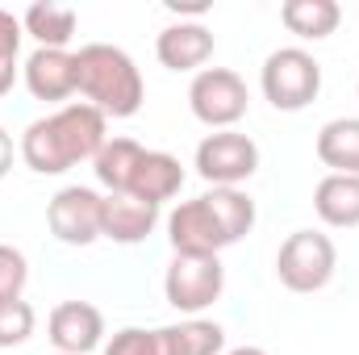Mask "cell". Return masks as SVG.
Listing matches in <instances>:
<instances>
[{
    "label": "cell",
    "instance_id": "cell-8",
    "mask_svg": "<svg viewBox=\"0 0 359 355\" xmlns=\"http://www.w3.org/2000/svg\"><path fill=\"white\" fill-rule=\"evenodd\" d=\"M226 293V267L222 260H188L176 255L163 272V297L184 318H201L217 297Z\"/></svg>",
    "mask_w": 359,
    "mask_h": 355
},
{
    "label": "cell",
    "instance_id": "cell-24",
    "mask_svg": "<svg viewBox=\"0 0 359 355\" xmlns=\"http://www.w3.org/2000/svg\"><path fill=\"white\" fill-rule=\"evenodd\" d=\"M29 284V260L13 243H0V301H17Z\"/></svg>",
    "mask_w": 359,
    "mask_h": 355
},
{
    "label": "cell",
    "instance_id": "cell-19",
    "mask_svg": "<svg viewBox=\"0 0 359 355\" xmlns=\"http://www.w3.org/2000/svg\"><path fill=\"white\" fill-rule=\"evenodd\" d=\"M142 155H147L142 142H134V138H109L100 147V155L92 159V176H96V184L104 192H130Z\"/></svg>",
    "mask_w": 359,
    "mask_h": 355
},
{
    "label": "cell",
    "instance_id": "cell-26",
    "mask_svg": "<svg viewBox=\"0 0 359 355\" xmlns=\"http://www.w3.org/2000/svg\"><path fill=\"white\" fill-rule=\"evenodd\" d=\"M13 155H17V147H13V134L0 126V180L13 172Z\"/></svg>",
    "mask_w": 359,
    "mask_h": 355
},
{
    "label": "cell",
    "instance_id": "cell-6",
    "mask_svg": "<svg viewBox=\"0 0 359 355\" xmlns=\"http://www.w3.org/2000/svg\"><path fill=\"white\" fill-rule=\"evenodd\" d=\"M192 168L213 188H243L259 172V142L243 130H213L196 142Z\"/></svg>",
    "mask_w": 359,
    "mask_h": 355
},
{
    "label": "cell",
    "instance_id": "cell-16",
    "mask_svg": "<svg viewBox=\"0 0 359 355\" xmlns=\"http://www.w3.org/2000/svg\"><path fill=\"white\" fill-rule=\"evenodd\" d=\"M76 25H80L76 8L50 4V0H38L21 13V29H25V38L38 42V51H67L76 38Z\"/></svg>",
    "mask_w": 359,
    "mask_h": 355
},
{
    "label": "cell",
    "instance_id": "cell-18",
    "mask_svg": "<svg viewBox=\"0 0 359 355\" xmlns=\"http://www.w3.org/2000/svg\"><path fill=\"white\" fill-rule=\"evenodd\" d=\"M280 21L301 42H322V38H330L339 29L343 8H339V0H284L280 4Z\"/></svg>",
    "mask_w": 359,
    "mask_h": 355
},
{
    "label": "cell",
    "instance_id": "cell-20",
    "mask_svg": "<svg viewBox=\"0 0 359 355\" xmlns=\"http://www.w3.org/2000/svg\"><path fill=\"white\" fill-rule=\"evenodd\" d=\"M168 355H222L226 351V330L209 318H184L176 326H163Z\"/></svg>",
    "mask_w": 359,
    "mask_h": 355
},
{
    "label": "cell",
    "instance_id": "cell-15",
    "mask_svg": "<svg viewBox=\"0 0 359 355\" xmlns=\"http://www.w3.org/2000/svg\"><path fill=\"white\" fill-rule=\"evenodd\" d=\"M313 213L330 230H355L359 226V176H326L313 188Z\"/></svg>",
    "mask_w": 359,
    "mask_h": 355
},
{
    "label": "cell",
    "instance_id": "cell-1",
    "mask_svg": "<svg viewBox=\"0 0 359 355\" xmlns=\"http://www.w3.org/2000/svg\"><path fill=\"white\" fill-rule=\"evenodd\" d=\"M255 230V201L243 188H209L168 213V243L188 260H222Z\"/></svg>",
    "mask_w": 359,
    "mask_h": 355
},
{
    "label": "cell",
    "instance_id": "cell-9",
    "mask_svg": "<svg viewBox=\"0 0 359 355\" xmlns=\"http://www.w3.org/2000/svg\"><path fill=\"white\" fill-rule=\"evenodd\" d=\"M100 192L88 184H67L46 205V226L63 247H92L100 239Z\"/></svg>",
    "mask_w": 359,
    "mask_h": 355
},
{
    "label": "cell",
    "instance_id": "cell-25",
    "mask_svg": "<svg viewBox=\"0 0 359 355\" xmlns=\"http://www.w3.org/2000/svg\"><path fill=\"white\" fill-rule=\"evenodd\" d=\"M168 13H176L180 21H184V17L201 21V17L209 13V0H168Z\"/></svg>",
    "mask_w": 359,
    "mask_h": 355
},
{
    "label": "cell",
    "instance_id": "cell-2",
    "mask_svg": "<svg viewBox=\"0 0 359 355\" xmlns=\"http://www.w3.org/2000/svg\"><path fill=\"white\" fill-rule=\"evenodd\" d=\"M104 142H109V117L84 100H72V105L29 121L17 142V155L38 176H63L80 163H92Z\"/></svg>",
    "mask_w": 359,
    "mask_h": 355
},
{
    "label": "cell",
    "instance_id": "cell-5",
    "mask_svg": "<svg viewBox=\"0 0 359 355\" xmlns=\"http://www.w3.org/2000/svg\"><path fill=\"white\" fill-rule=\"evenodd\" d=\"M339 272V247L322 230H292L276 251V276L288 293H322Z\"/></svg>",
    "mask_w": 359,
    "mask_h": 355
},
{
    "label": "cell",
    "instance_id": "cell-17",
    "mask_svg": "<svg viewBox=\"0 0 359 355\" xmlns=\"http://www.w3.org/2000/svg\"><path fill=\"white\" fill-rule=\"evenodd\" d=\"M318 159L334 176H359V117H330L318 130Z\"/></svg>",
    "mask_w": 359,
    "mask_h": 355
},
{
    "label": "cell",
    "instance_id": "cell-14",
    "mask_svg": "<svg viewBox=\"0 0 359 355\" xmlns=\"http://www.w3.org/2000/svg\"><path fill=\"white\" fill-rule=\"evenodd\" d=\"M184 180H188V172H184V163H180L176 155H168V151H147L126 196H138V201H151V205L163 209V201L180 196Z\"/></svg>",
    "mask_w": 359,
    "mask_h": 355
},
{
    "label": "cell",
    "instance_id": "cell-23",
    "mask_svg": "<svg viewBox=\"0 0 359 355\" xmlns=\"http://www.w3.org/2000/svg\"><path fill=\"white\" fill-rule=\"evenodd\" d=\"M104 355H168L163 326H155V330L126 326V330H117V335L104 343Z\"/></svg>",
    "mask_w": 359,
    "mask_h": 355
},
{
    "label": "cell",
    "instance_id": "cell-22",
    "mask_svg": "<svg viewBox=\"0 0 359 355\" xmlns=\"http://www.w3.org/2000/svg\"><path fill=\"white\" fill-rule=\"evenodd\" d=\"M34 326H38V314H34V305L25 297L0 301V351L29 343L34 339Z\"/></svg>",
    "mask_w": 359,
    "mask_h": 355
},
{
    "label": "cell",
    "instance_id": "cell-3",
    "mask_svg": "<svg viewBox=\"0 0 359 355\" xmlns=\"http://www.w3.org/2000/svg\"><path fill=\"white\" fill-rule=\"evenodd\" d=\"M76 80H80L84 105L100 109L104 117H134L147 100L138 63L109 42H88L76 51Z\"/></svg>",
    "mask_w": 359,
    "mask_h": 355
},
{
    "label": "cell",
    "instance_id": "cell-7",
    "mask_svg": "<svg viewBox=\"0 0 359 355\" xmlns=\"http://www.w3.org/2000/svg\"><path fill=\"white\" fill-rule=\"evenodd\" d=\"M188 109L209 130H234L251 109L247 80L234 67H205L188 84Z\"/></svg>",
    "mask_w": 359,
    "mask_h": 355
},
{
    "label": "cell",
    "instance_id": "cell-13",
    "mask_svg": "<svg viewBox=\"0 0 359 355\" xmlns=\"http://www.w3.org/2000/svg\"><path fill=\"white\" fill-rule=\"evenodd\" d=\"M155 59L168 72H205V63L213 59V29L205 21H172L159 29L155 38Z\"/></svg>",
    "mask_w": 359,
    "mask_h": 355
},
{
    "label": "cell",
    "instance_id": "cell-4",
    "mask_svg": "<svg viewBox=\"0 0 359 355\" xmlns=\"http://www.w3.org/2000/svg\"><path fill=\"white\" fill-rule=\"evenodd\" d=\"M259 92L276 113H301L322 92V63L305 46H280L259 67Z\"/></svg>",
    "mask_w": 359,
    "mask_h": 355
},
{
    "label": "cell",
    "instance_id": "cell-27",
    "mask_svg": "<svg viewBox=\"0 0 359 355\" xmlns=\"http://www.w3.org/2000/svg\"><path fill=\"white\" fill-rule=\"evenodd\" d=\"M222 355H271V351H264V347H251V343H247V347H230V351H222Z\"/></svg>",
    "mask_w": 359,
    "mask_h": 355
},
{
    "label": "cell",
    "instance_id": "cell-10",
    "mask_svg": "<svg viewBox=\"0 0 359 355\" xmlns=\"http://www.w3.org/2000/svg\"><path fill=\"white\" fill-rule=\"evenodd\" d=\"M55 355H88L104 347V314L92 301H59L46 318Z\"/></svg>",
    "mask_w": 359,
    "mask_h": 355
},
{
    "label": "cell",
    "instance_id": "cell-11",
    "mask_svg": "<svg viewBox=\"0 0 359 355\" xmlns=\"http://www.w3.org/2000/svg\"><path fill=\"white\" fill-rule=\"evenodd\" d=\"M159 226V205L126 196V192H104L100 201V239L121 243V247H138L155 234Z\"/></svg>",
    "mask_w": 359,
    "mask_h": 355
},
{
    "label": "cell",
    "instance_id": "cell-12",
    "mask_svg": "<svg viewBox=\"0 0 359 355\" xmlns=\"http://www.w3.org/2000/svg\"><path fill=\"white\" fill-rule=\"evenodd\" d=\"M21 80L34 100H46V105H59L72 100L80 92L76 80V51H34L25 63H21Z\"/></svg>",
    "mask_w": 359,
    "mask_h": 355
},
{
    "label": "cell",
    "instance_id": "cell-28",
    "mask_svg": "<svg viewBox=\"0 0 359 355\" xmlns=\"http://www.w3.org/2000/svg\"><path fill=\"white\" fill-rule=\"evenodd\" d=\"M355 96H359V84H355Z\"/></svg>",
    "mask_w": 359,
    "mask_h": 355
},
{
    "label": "cell",
    "instance_id": "cell-21",
    "mask_svg": "<svg viewBox=\"0 0 359 355\" xmlns=\"http://www.w3.org/2000/svg\"><path fill=\"white\" fill-rule=\"evenodd\" d=\"M21 38H25L21 17L0 8V96H8L21 76Z\"/></svg>",
    "mask_w": 359,
    "mask_h": 355
}]
</instances>
